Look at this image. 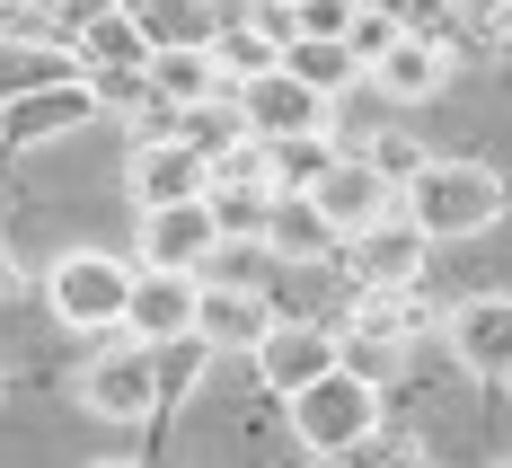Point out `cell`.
I'll list each match as a JSON object with an SVG mask.
<instances>
[{
    "instance_id": "1",
    "label": "cell",
    "mask_w": 512,
    "mask_h": 468,
    "mask_svg": "<svg viewBox=\"0 0 512 468\" xmlns=\"http://www.w3.org/2000/svg\"><path fill=\"white\" fill-rule=\"evenodd\" d=\"M504 204H512V186H504V168H486V159H424L407 177V195H398V212L433 248L442 239H486L504 221Z\"/></svg>"
},
{
    "instance_id": "2",
    "label": "cell",
    "mask_w": 512,
    "mask_h": 468,
    "mask_svg": "<svg viewBox=\"0 0 512 468\" xmlns=\"http://www.w3.org/2000/svg\"><path fill=\"white\" fill-rule=\"evenodd\" d=\"M283 416H292V442H301L309 460H354V451H371V433L389 424V407H380V380L354 363L318 371V380H301L292 398H283Z\"/></svg>"
},
{
    "instance_id": "3",
    "label": "cell",
    "mask_w": 512,
    "mask_h": 468,
    "mask_svg": "<svg viewBox=\"0 0 512 468\" xmlns=\"http://www.w3.org/2000/svg\"><path fill=\"white\" fill-rule=\"evenodd\" d=\"M71 389H80V416H89V424L133 433V424H151V416H159V398H168V354L115 327L98 354L80 363V380H71Z\"/></svg>"
},
{
    "instance_id": "4",
    "label": "cell",
    "mask_w": 512,
    "mask_h": 468,
    "mask_svg": "<svg viewBox=\"0 0 512 468\" xmlns=\"http://www.w3.org/2000/svg\"><path fill=\"white\" fill-rule=\"evenodd\" d=\"M133 274L142 265L115 257V248H71V257L45 265V310L71 336H115L124 327V301H133Z\"/></svg>"
},
{
    "instance_id": "5",
    "label": "cell",
    "mask_w": 512,
    "mask_h": 468,
    "mask_svg": "<svg viewBox=\"0 0 512 468\" xmlns=\"http://www.w3.org/2000/svg\"><path fill=\"white\" fill-rule=\"evenodd\" d=\"M415 336H424L415 292H362V283H354V310H345V327H336V354L389 389V371H407Z\"/></svg>"
},
{
    "instance_id": "6",
    "label": "cell",
    "mask_w": 512,
    "mask_h": 468,
    "mask_svg": "<svg viewBox=\"0 0 512 468\" xmlns=\"http://www.w3.org/2000/svg\"><path fill=\"white\" fill-rule=\"evenodd\" d=\"M230 98H239V124H248L256 142H301V133H327V115H336V98H318V89H309V80H292L283 62L248 71Z\"/></svg>"
},
{
    "instance_id": "7",
    "label": "cell",
    "mask_w": 512,
    "mask_h": 468,
    "mask_svg": "<svg viewBox=\"0 0 512 468\" xmlns=\"http://www.w3.org/2000/svg\"><path fill=\"white\" fill-rule=\"evenodd\" d=\"M451 71H460V53H451V36H433V27H398L389 45L371 53V89L389 106H424V98H442L451 89Z\"/></svg>"
},
{
    "instance_id": "8",
    "label": "cell",
    "mask_w": 512,
    "mask_h": 468,
    "mask_svg": "<svg viewBox=\"0 0 512 468\" xmlns=\"http://www.w3.org/2000/svg\"><path fill=\"white\" fill-rule=\"evenodd\" d=\"M98 80L80 71V80H53V89H27V98L0 106V151H45L62 133H80V124H98Z\"/></svg>"
},
{
    "instance_id": "9",
    "label": "cell",
    "mask_w": 512,
    "mask_h": 468,
    "mask_svg": "<svg viewBox=\"0 0 512 468\" xmlns=\"http://www.w3.org/2000/svg\"><path fill=\"white\" fill-rule=\"evenodd\" d=\"M424 257H433V239L415 230L407 212H380L371 230L345 239V274H354L362 292H415L424 283Z\"/></svg>"
},
{
    "instance_id": "10",
    "label": "cell",
    "mask_w": 512,
    "mask_h": 468,
    "mask_svg": "<svg viewBox=\"0 0 512 468\" xmlns=\"http://www.w3.org/2000/svg\"><path fill=\"white\" fill-rule=\"evenodd\" d=\"M195 292H204V274L142 265V274H133V301H124V336H142V345H159V354H177V345L195 336Z\"/></svg>"
},
{
    "instance_id": "11",
    "label": "cell",
    "mask_w": 512,
    "mask_h": 468,
    "mask_svg": "<svg viewBox=\"0 0 512 468\" xmlns=\"http://www.w3.org/2000/svg\"><path fill=\"white\" fill-rule=\"evenodd\" d=\"M248 363H256V380H265L274 398H292L301 380L336 371L345 354H336V327H327V318H283V310H274V327L256 336V354H248Z\"/></svg>"
},
{
    "instance_id": "12",
    "label": "cell",
    "mask_w": 512,
    "mask_h": 468,
    "mask_svg": "<svg viewBox=\"0 0 512 468\" xmlns=\"http://www.w3.org/2000/svg\"><path fill=\"white\" fill-rule=\"evenodd\" d=\"M212 248H221V221H212L204 195H186V204H151V212H142V230H133V265H177V274H204Z\"/></svg>"
},
{
    "instance_id": "13",
    "label": "cell",
    "mask_w": 512,
    "mask_h": 468,
    "mask_svg": "<svg viewBox=\"0 0 512 468\" xmlns=\"http://www.w3.org/2000/svg\"><path fill=\"white\" fill-rule=\"evenodd\" d=\"M442 327H451V363L468 380H486V389L512 380V292H468Z\"/></svg>"
},
{
    "instance_id": "14",
    "label": "cell",
    "mask_w": 512,
    "mask_h": 468,
    "mask_svg": "<svg viewBox=\"0 0 512 468\" xmlns=\"http://www.w3.org/2000/svg\"><path fill=\"white\" fill-rule=\"evenodd\" d=\"M301 195L336 221V239H354V230H371L380 212H398V186H389V177H380L362 151H336V159H327V168L301 186Z\"/></svg>"
},
{
    "instance_id": "15",
    "label": "cell",
    "mask_w": 512,
    "mask_h": 468,
    "mask_svg": "<svg viewBox=\"0 0 512 468\" xmlns=\"http://www.w3.org/2000/svg\"><path fill=\"white\" fill-rule=\"evenodd\" d=\"M212 168L204 151L186 142V133H151V142H133V159H124V195H133V212L151 204H186V195H204Z\"/></svg>"
},
{
    "instance_id": "16",
    "label": "cell",
    "mask_w": 512,
    "mask_h": 468,
    "mask_svg": "<svg viewBox=\"0 0 512 468\" xmlns=\"http://www.w3.org/2000/svg\"><path fill=\"white\" fill-rule=\"evenodd\" d=\"M265 327H274L265 283H221V274H204V292H195V336H204L212 354H256Z\"/></svg>"
},
{
    "instance_id": "17",
    "label": "cell",
    "mask_w": 512,
    "mask_h": 468,
    "mask_svg": "<svg viewBox=\"0 0 512 468\" xmlns=\"http://www.w3.org/2000/svg\"><path fill=\"white\" fill-rule=\"evenodd\" d=\"M71 53H80V71H89V80H142L159 45L142 36V18H133V9H106L98 27H80V36H71Z\"/></svg>"
},
{
    "instance_id": "18",
    "label": "cell",
    "mask_w": 512,
    "mask_h": 468,
    "mask_svg": "<svg viewBox=\"0 0 512 468\" xmlns=\"http://www.w3.org/2000/svg\"><path fill=\"white\" fill-rule=\"evenodd\" d=\"M327 248H345V239H336V221L309 204L301 186H283L274 212H265V257H274V265H327Z\"/></svg>"
},
{
    "instance_id": "19",
    "label": "cell",
    "mask_w": 512,
    "mask_h": 468,
    "mask_svg": "<svg viewBox=\"0 0 512 468\" xmlns=\"http://www.w3.org/2000/svg\"><path fill=\"white\" fill-rule=\"evenodd\" d=\"M53 80H80V53L62 36H0V106L27 89H53Z\"/></svg>"
},
{
    "instance_id": "20",
    "label": "cell",
    "mask_w": 512,
    "mask_h": 468,
    "mask_svg": "<svg viewBox=\"0 0 512 468\" xmlns=\"http://www.w3.org/2000/svg\"><path fill=\"white\" fill-rule=\"evenodd\" d=\"M151 89L186 115V106L221 98L230 80H221V53H212V45H159V53H151Z\"/></svg>"
},
{
    "instance_id": "21",
    "label": "cell",
    "mask_w": 512,
    "mask_h": 468,
    "mask_svg": "<svg viewBox=\"0 0 512 468\" xmlns=\"http://www.w3.org/2000/svg\"><path fill=\"white\" fill-rule=\"evenodd\" d=\"M283 71L309 80L318 98H345V89L362 80V53L345 45V36H292V45H283Z\"/></svg>"
},
{
    "instance_id": "22",
    "label": "cell",
    "mask_w": 512,
    "mask_h": 468,
    "mask_svg": "<svg viewBox=\"0 0 512 468\" xmlns=\"http://www.w3.org/2000/svg\"><path fill=\"white\" fill-rule=\"evenodd\" d=\"M142 18L151 45H212L221 36V0H124Z\"/></svg>"
},
{
    "instance_id": "23",
    "label": "cell",
    "mask_w": 512,
    "mask_h": 468,
    "mask_svg": "<svg viewBox=\"0 0 512 468\" xmlns=\"http://www.w3.org/2000/svg\"><path fill=\"white\" fill-rule=\"evenodd\" d=\"M274 195H283V186H256V177H239V186H204L221 239H256V248H265V212H274Z\"/></svg>"
},
{
    "instance_id": "24",
    "label": "cell",
    "mask_w": 512,
    "mask_h": 468,
    "mask_svg": "<svg viewBox=\"0 0 512 468\" xmlns=\"http://www.w3.org/2000/svg\"><path fill=\"white\" fill-rule=\"evenodd\" d=\"M362 159H371V168H380V177H389V186H398V195H407V177L415 168H424V142H415V124H380V133H371V142H362Z\"/></svg>"
},
{
    "instance_id": "25",
    "label": "cell",
    "mask_w": 512,
    "mask_h": 468,
    "mask_svg": "<svg viewBox=\"0 0 512 468\" xmlns=\"http://www.w3.org/2000/svg\"><path fill=\"white\" fill-rule=\"evenodd\" d=\"M177 133H186V142H195V151H221V142H239V133H248V124H239V98H230V89H221V98H204V106H186V115H177Z\"/></svg>"
},
{
    "instance_id": "26",
    "label": "cell",
    "mask_w": 512,
    "mask_h": 468,
    "mask_svg": "<svg viewBox=\"0 0 512 468\" xmlns=\"http://www.w3.org/2000/svg\"><path fill=\"white\" fill-rule=\"evenodd\" d=\"M336 159V142L327 133H301V142H274V186H309L318 168Z\"/></svg>"
},
{
    "instance_id": "27",
    "label": "cell",
    "mask_w": 512,
    "mask_h": 468,
    "mask_svg": "<svg viewBox=\"0 0 512 468\" xmlns=\"http://www.w3.org/2000/svg\"><path fill=\"white\" fill-rule=\"evenodd\" d=\"M362 0H292V27L301 36H354Z\"/></svg>"
},
{
    "instance_id": "28",
    "label": "cell",
    "mask_w": 512,
    "mask_h": 468,
    "mask_svg": "<svg viewBox=\"0 0 512 468\" xmlns=\"http://www.w3.org/2000/svg\"><path fill=\"white\" fill-rule=\"evenodd\" d=\"M106 9H124V0H36V18H45V36H62V45H71L80 27H98Z\"/></svg>"
},
{
    "instance_id": "29",
    "label": "cell",
    "mask_w": 512,
    "mask_h": 468,
    "mask_svg": "<svg viewBox=\"0 0 512 468\" xmlns=\"http://www.w3.org/2000/svg\"><path fill=\"white\" fill-rule=\"evenodd\" d=\"M18 292H27V265H18L9 248H0V301H18Z\"/></svg>"
},
{
    "instance_id": "30",
    "label": "cell",
    "mask_w": 512,
    "mask_h": 468,
    "mask_svg": "<svg viewBox=\"0 0 512 468\" xmlns=\"http://www.w3.org/2000/svg\"><path fill=\"white\" fill-rule=\"evenodd\" d=\"M486 27H495V45H512V0H495V18H486Z\"/></svg>"
},
{
    "instance_id": "31",
    "label": "cell",
    "mask_w": 512,
    "mask_h": 468,
    "mask_svg": "<svg viewBox=\"0 0 512 468\" xmlns=\"http://www.w3.org/2000/svg\"><path fill=\"white\" fill-rule=\"evenodd\" d=\"M0 9H18V0H0Z\"/></svg>"
}]
</instances>
